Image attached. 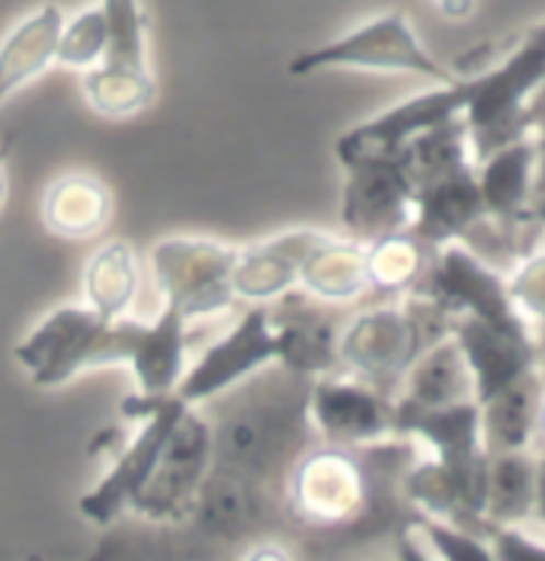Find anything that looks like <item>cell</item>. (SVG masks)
<instances>
[{"label":"cell","mask_w":545,"mask_h":561,"mask_svg":"<svg viewBox=\"0 0 545 561\" xmlns=\"http://www.w3.org/2000/svg\"><path fill=\"white\" fill-rule=\"evenodd\" d=\"M420 459L411 436L366 446H308L286 476V514L328 552L398 536L420 519L405 478Z\"/></svg>","instance_id":"1"},{"label":"cell","mask_w":545,"mask_h":561,"mask_svg":"<svg viewBox=\"0 0 545 561\" xmlns=\"http://www.w3.org/2000/svg\"><path fill=\"white\" fill-rule=\"evenodd\" d=\"M196 337L200 331L168 305L155 321H132L78 302L48 311L13 356L39 389H58L87 369L128 366L138 394H170L186 373V353Z\"/></svg>","instance_id":"2"},{"label":"cell","mask_w":545,"mask_h":561,"mask_svg":"<svg viewBox=\"0 0 545 561\" xmlns=\"http://www.w3.org/2000/svg\"><path fill=\"white\" fill-rule=\"evenodd\" d=\"M398 158L415 186V216L408 231L427 248L453 241L472 248L491 218L478 190V164L462 116L418 135Z\"/></svg>","instance_id":"3"},{"label":"cell","mask_w":545,"mask_h":561,"mask_svg":"<svg viewBox=\"0 0 545 561\" xmlns=\"http://www.w3.org/2000/svg\"><path fill=\"white\" fill-rule=\"evenodd\" d=\"M453 331V318L420 296L382 299L350 314L337 331L340 373L398 394L420 353Z\"/></svg>","instance_id":"4"},{"label":"cell","mask_w":545,"mask_h":561,"mask_svg":"<svg viewBox=\"0 0 545 561\" xmlns=\"http://www.w3.org/2000/svg\"><path fill=\"white\" fill-rule=\"evenodd\" d=\"M459 78L465 87L462 123L478 164L495 148L530 135L526 113L545 81V23L526 30L495 65Z\"/></svg>","instance_id":"5"},{"label":"cell","mask_w":545,"mask_h":561,"mask_svg":"<svg viewBox=\"0 0 545 561\" xmlns=\"http://www.w3.org/2000/svg\"><path fill=\"white\" fill-rule=\"evenodd\" d=\"M318 71H378V75H415L430 84H453L459 75L420 43L408 13L388 10L376 20L350 30L347 36L315 45L289 61L293 78H308Z\"/></svg>","instance_id":"6"},{"label":"cell","mask_w":545,"mask_h":561,"mask_svg":"<svg viewBox=\"0 0 545 561\" xmlns=\"http://www.w3.org/2000/svg\"><path fill=\"white\" fill-rule=\"evenodd\" d=\"M190 404H183L173 391L170 394H128L123 401V417L141 421L138 433L116 453V462L110 476L103 478L90 494L81 497V514L96 526H113L126 517L155 472L170 431L177 427L180 414Z\"/></svg>","instance_id":"7"},{"label":"cell","mask_w":545,"mask_h":561,"mask_svg":"<svg viewBox=\"0 0 545 561\" xmlns=\"http://www.w3.org/2000/svg\"><path fill=\"white\" fill-rule=\"evenodd\" d=\"M238 248L209 238H164L151 248V273L168 308L190 324L231 311Z\"/></svg>","instance_id":"8"},{"label":"cell","mask_w":545,"mask_h":561,"mask_svg":"<svg viewBox=\"0 0 545 561\" xmlns=\"http://www.w3.org/2000/svg\"><path fill=\"white\" fill-rule=\"evenodd\" d=\"M411 296L433 302L453 321L475 318V321L510 328V331H530V324L520 318L516 305L507 293L503 270L491 266L488 260L478 257L472 248H465L459 241L433 248L427 273Z\"/></svg>","instance_id":"9"},{"label":"cell","mask_w":545,"mask_h":561,"mask_svg":"<svg viewBox=\"0 0 545 561\" xmlns=\"http://www.w3.org/2000/svg\"><path fill=\"white\" fill-rule=\"evenodd\" d=\"M212 469V424L196 411L186 408L170 431L164 453L132 504V517L148 523H177L190 514L203 481Z\"/></svg>","instance_id":"10"},{"label":"cell","mask_w":545,"mask_h":561,"mask_svg":"<svg viewBox=\"0 0 545 561\" xmlns=\"http://www.w3.org/2000/svg\"><path fill=\"white\" fill-rule=\"evenodd\" d=\"M270 363H276V328L270 318V305H248L238 324L212 341L203 356L183 373L173 394L183 404L196 408L251 379Z\"/></svg>","instance_id":"11"},{"label":"cell","mask_w":545,"mask_h":561,"mask_svg":"<svg viewBox=\"0 0 545 561\" xmlns=\"http://www.w3.org/2000/svg\"><path fill=\"white\" fill-rule=\"evenodd\" d=\"M343 203L340 225L347 238L373 244L378 238L411 228L415 216V186L401 158H356L343 164Z\"/></svg>","instance_id":"12"},{"label":"cell","mask_w":545,"mask_h":561,"mask_svg":"<svg viewBox=\"0 0 545 561\" xmlns=\"http://www.w3.org/2000/svg\"><path fill=\"white\" fill-rule=\"evenodd\" d=\"M308 421L328 446H366L398 436L395 398L347 373L311 379Z\"/></svg>","instance_id":"13"},{"label":"cell","mask_w":545,"mask_h":561,"mask_svg":"<svg viewBox=\"0 0 545 561\" xmlns=\"http://www.w3.org/2000/svg\"><path fill=\"white\" fill-rule=\"evenodd\" d=\"M465 110V87L459 81L453 84H433L423 93H415L373 119L347 129L334 145V154L340 164L356 161V158H391L401 154L418 135L436 129L450 119H459Z\"/></svg>","instance_id":"14"},{"label":"cell","mask_w":545,"mask_h":561,"mask_svg":"<svg viewBox=\"0 0 545 561\" xmlns=\"http://www.w3.org/2000/svg\"><path fill=\"white\" fill-rule=\"evenodd\" d=\"M450 334L456 337L472 369L478 404L540 366V346L533 331H510L475 318H456Z\"/></svg>","instance_id":"15"},{"label":"cell","mask_w":545,"mask_h":561,"mask_svg":"<svg viewBox=\"0 0 545 561\" xmlns=\"http://www.w3.org/2000/svg\"><path fill=\"white\" fill-rule=\"evenodd\" d=\"M478 190L488 218L510 231L543 225L536 218V135L513 138L478 161Z\"/></svg>","instance_id":"16"},{"label":"cell","mask_w":545,"mask_h":561,"mask_svg":"<svg viewBox=\"0 0 545 561\" xmlns=\"http://www.w3.org/2000/svg\"><path fill=\"white\" fill-rule=\"evenodd\" d=\"M270 308L273 328H276V363L286 366V373L302 379H321L340 373L337 359V331L343 321L328 314L321 302L315 305L308 296H283Z\"/></svg>","instance_id":"17"},{"label":"cell","mask_w":545,"mask_h":561,"mask_svg":"<svg viewBox=\"0 0 545 561\" xmlns=\"http://www.w3.org/2000/svg\"><path fill=\"white\" fill-rule=\"evenodd\" d=\"M110 536L90 561H241L231 556L238 546L212 536L190 517L177 523H148Z\"/></svg>","instance_id":"18"},{"label":"cell","mask_w":545,"mask_h":561,"mask_svg":"<svg viewBox=\"0 0 545 561\" xmlns=\"http://www.w3.org/2000/svg\"><path fill=\"white\" fill-rule=\"evenodd\" d=\"M318 228H295L270 241L238 248L235 263V299L238 305H273L276 299L295 293L298 266L308 251L321 241Z\"/></svg>","instance_id":"19"},{"label":"cell","mask_w":545,"mask_h":561,"mask_svg":"<svg viewBox=\"0 0 545 561\" xmlns=\"http://www.w3.org/2000/svg\"><path fill=\"white\" fill-rule=\"evenodd\" d=\"M468 401H475V379L453 334L420 353L395 394V408L401 411H433Z\"/></svg>","instance_id":"20"},{"label":"cell","mask_w":545,"mask_h":561,"mask_svg":"<svg viewBox=\"0 0 545 561\" xmlns=\"http://www.w3.org/2000/svg\"><path fill=\"white\" fill-rule=\"evenodd\" d=\"M543 373L540 366L507 389L495 391L478 404V427L485 456L516 453V449H536L540 431V408H543Z\"/></svg>","instance_id":"21"},{"label":"cell","mask_w":545,"mask_h":561,"mask_svg":"<svg viewBox=\"0 0 545 561\" xmlns=\"http://www.w3.org/2000/svg\"><path fill=\"white\" fill-rule=\"evenodd\" d=\"M298 286L321 305H350L370 296L366 248L353 238L325 231L298 266Z\"/></svg>","instance_id":"22"},{"label":"cell","mask_w":545,"mask_h":561,"mask_svg":"<svg viewBox=\"0 0 545 561\" xmlns=\"http://www.w3.org/2000/svg\"><path fill=\"white\" fill-rule=\"evenodd\" d=\"M65 26V13L55 3H43L23 16L0 43V106L55 65V48Z\"/></svg>","instance_id":"23"},{"label":"cell","mask_w":545,"mask_h":561,"mask_svg":"<svg viewBox=\"0 0 545 561\" xmlns=\"http://www.w3.org/2000/svg\"><path fill=\"white\" fill-rule=\"evenodd\" d=\"M536 494H540V453L516 449L488 456L485 469V501L481 517L488 529L495 526H523L536 517Z\"/></svg>","instance_id":"24"},{"label":"cell","mask_w":545,"mask_h":561,"mask_svg":"<svg viewBox=\"0 0 545 561\" xmlns=\"http://www.w3.org/2000/svg\"><path fill=\"white\" fill-rule=\"evenodd\" d=\"M110 213H113L110 190L90 173H65L45 190L43 221L58 238L87 241L106 228Z\"/></svg>","instance_id":"25"},{"label":"cell","mask_w":545,"mask_h":561,"mask_svg":"<svg viewBox=\"0 0 545 561\" xmlns=\"http://www.w3.org/2000/svg\"><path fill=\"white\" fill-rule=\"evenodd\" d=\"M84 305L106 314L126 318L138 296V260L126 241H106L84 263Z\"/></svg>","instance_id":"26"},{"label":"cell","mask_w":545,"mask_h":561,"mask_svg":"<svg viewBox=\"0 0 545 561\" xmlns=\"http://www.w3.org/2000/svg\"><path fill=\"white\" fill-rule=\"evenodd\" d=\"M366 248V279L370 293L378 299H401L411 296L415 286L423 279L433 248H427L411 231H398L388 238H378Z\"/></svg>","instance_id":"27"},{"label":"cell","mask_w":545,"mask_h":561,"mask_svg":"<svg viewBox=\"0 0 545 561\" xmlns=\"http://www.w3.org/2000/svg\"><path fill=\"white\" fill-rule=\"evenodd\" d=\"M106 16V51L100 65H93L103 75L151 81L148 68V20L141 10V0H103Z\"/></svg>","instance_id":"28"},{"label":"cell","mask_w":545,"mask_h":561,"mask_svg":"<svg viewBox=\"0 0 545 561\" xmlns=\"http://www.w3.org/2000/svg\"><path fill=\"white\" fill-rule=\"evenodd\" d=\"M507 293L516 305L520 318L530 324V331L545 328V244L536 241L526 254L507 266Z\"/></svg>","instance_id":"29"},{"label":"cell","mask_w":545,"mask_h":561,"mask_svg":"<svg viewBox=\"0 0 545 561\" xmlns=\"http://www.w3.org/2000/svg\"><path fill=\"white\" fill-rule=\"evenodd\" d=\"M103 51H106V16L103 7H90L75 20H65L55 48V65L71 71H90L93 65H100Z\"/></svg>","instance_id":"30"},{"label":"cell","mask_w":545,"mask_h":561,"mask_svg":"<svg viewBox=\"0 0 545 561\" xmlns=\"http://www.w3.org/2000/svg\"><path fill=\"white\" fill-rule=\"evenodd\" d=\"M415 529L436 561H495V552H491L485 536L465 533V529H456L450 523L430 517H420Z\"/></svg>","instance_id":"31"},{"label":"cell","mask_w":545,"mask_h":561,"mask_svg":"<svg viewBox=\"0 0 545 561\" xmlns=\"http://www.w3.org/2000/svg\"><path fill=\"white\" fill-rule=\"evenodd\" d=\"M495 561H545V539L523 526H495L488 533Z\"/></svg>","instance_id":"32"},{"label":"cell","mask_w":545,"mask_h":561,"mask_svg":"<svg viewBox=\"0 0 545 561\" xmlns=\"http://www.w3.org/2000/svg\"><path fill=\"white\" fill-rule=\"evenodd\" d=\"M395 561H436L433 552L427 549V542L420 539V533L411 526L405 533L395 536Z\"/></svg>","instance_id":"33"},{"label":"cell","mask_w":545,"mask_h":561,"mask_svg":"<svg viewBox=\"0 0 545 561\" xmlns=\"http://www.w3.org/2000/svg\"><path fill=\"white\" fill-rule=\"evenodd\" d=\"M536 135V213L545 206V129Z\"/></svg>","instance_id":"34"},{"label":"cell","mask_w":545,"mask_h":561,"mask_svg":"<svg viewBox=\"0 0 545 561\" xmlns=\"http://www.w3.org/2000/svg\"><path fill=\"white\" fill-rule=\"evenodd\" d=\"M433 3H436V10H440L443 16H450V20H465V16H472V10H475L478 0H433Z\"/></svg>","instance_id":"35"},{"label":"cell","mask_w":545,"mask_h":561,"mask_svg":"<svg viewBox=\"0 0 545 561\" xmlns=\"http://www.w3.org/2000/svg\"><path fill=\"white\" fill-rule=\"evenodd\" d=\"M241 561H293L286 556V549H280V546H273V542H260V546H253L248 556H241Z\"/></svg>","instance_id":"36"},{"label":"cell","mask_w":545,"mask_h":561,"mask_svg":"<svg viewBox=\"0 0 545 561\" xmlns=\"http://www.w3.org/2000/svg\"><path fill=\"white\" fill-rule=\"evenodd\" d=\"M536 519L545 523V466L540 462V494H536Z\"/></svg>","instance_id":"37"},{"label":"cell","mask_w":545,"mask_h":561,"mask_svg":"<svg viewBox=\"0 0 545 561\" xmlns=\"http://www.w3.org/2000/svg\"><path fill=\"white\" fill-rule=\"evenodd\" d=\"M536 443L545 449V389H543V408H540V431H536ZM540 456H545V453H540Z\"/></svg>","instance_id":"38"},{"label":"cell","mask_w":545,"mask_h":561,"mask_svg":"<svg viewBox=\"0 0 545 561\" xmlns=\"http://www.w3.org/2000/svg\"><path fill=\"white\" fill-rule=\"evenodd\" d=\"M7 199V168H3V158H0V206Z\"/></svg>","instance_id":"39"},{"label":"cell","mask_w":545,"mask_h":561,"mask_svg":"<svg viewBox=\"0 0 545 561\" xmlns=\"http://www.w3.org/2000/svg\"><path fill=\"white\" fill-rule=\"evenodd\" d=\"M533 337H536V346H540V359H543V356H545V328H543V331H536Z\"/></svg>","instance_id":"40"},{"label":"cell","mask_w":545,"mask_h":561,"mask_svg":"<svg viewBox=\"0 0 545 561\" xmlns=\"http://www.w3.org/2000/svg\"><path fill=\"white\" fill-rule=\"evenodd\" d=\"M536 218H540V221H543V225H545V206H543V209H540V213H536Z\"/></svg>","instance_id":"41"},{"label":"cell","mask_w":545,"mask_h":561,"mask_svg":"<svg viewBox=\"0 0 545 561\" xmlns=\"http://www.w3.org/2000/svg\"><path fill=\"white\" fill-rule=\"evenodd\" d=\"M540 462H543V466H545V456H540Z\"/></svg>","instance_id":"42"}]
</instances>
